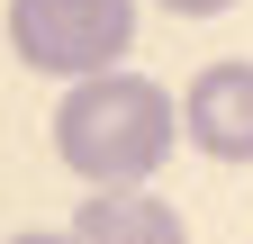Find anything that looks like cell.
Segmentation results:
<instances>
[{"instance_id": "obj_2", "label": "cell", "mask_w": 253, "mask_h": 244, "mask_svg": "<svg viewBox=\"0 0 253 244\" xmlns=\"http://www.w3.org/2000/svg\"><path fill=\"white\" fill-rule=\"evenodd\" d=\"M9 45L27 54V73L54 81L109 73L136 45V0H9Z\"/></svg>"}, {"instance_id": "obj_4", "label": "cell", "mask_w": 253, "mask_h": 244, "mask_svg": "<svg viewBox=\"0 0 253 244\" xmlns=\"http://www.w3.org/2000/svg\"><path fill=\"white\" fill-rule=\"evenodd\" d=\"M73 244H190V226L172 199H154L136 181V190H90L73 208Z\"/></svg>"}, {"instance_id": "obj_1", "label": "cell", "mask_w": 253, "mask_h": 244, "mask_svg": "<svg viewBox=\"0 0 253 244\" xmlns=\"http://www.w3.org/2000/svg\"><path fill=\"white\" fill-rule=\"evenodd\" d=\"M172 145H181V100L154 73H126V64L82 73L63 90V109H54V154L90 190H136V181H154L172 163Z\"/></svg>"}, {"instance_id": "obj_6", "label": "cell", "mask_w": 253, "mask_h": 244, "mask_svg": "<svg viewBox=\"0 0 253 244\" xmlns=\"http://www.w3.org/2000/svg\"><path fill=\"white\" fill-rule=\"evenodd\" d=\"M9 244H73V235H45V226H37V235H9Z\"/></svg>"}, {"instance_id": "obj_5", "label": "cell", "mask_w": 253, "mask_h": 244, "mask_svg": "<svg viewBox=\"0 0 253 244\" xmlns=\"http://www.w3.org/2000/svg\"><path fill=\"white\" fill-rule=\"evenodd\" d=\"M172 18H217V9H235V0H163Z\"/></svg>"}, {"instance_id": "obj_3", "label": "cell", "mask_w": 253, "mask_h": 244, "mask_svg": "<svg viewBox=\"0 0 253 244\" xmlns=\"http://www.w3.org/2000/svg\"><path fill=\"white\" fill-rule=\"evenodd\" d=\"M181 136L208 163H253V64H208L181 90Z\"/></svg>"}]
</instances>
